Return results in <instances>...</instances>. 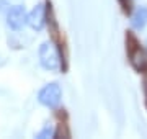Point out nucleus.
I'll return each mask as SVG.
<instances>
[{
	"instance_id": "obj_2",
	"label": "nucleus",
	"mask_w": 147,
	"mask_h": 139,
	"mask_svg": "<svg viewBox=\"0 0 147 139\" xmlns=\"http://www.w3.org/2000/svg\"><path fill=\"white\" fill-rule=\"evenodd\" d=\"M61 100H62V88H61V85L57 82L46 84L41 90L38 92V102L46 108L56 110L61 105Z\"/></svg>"
},
{
	"instance_id": "obj_10",
	"label": "nucleus",
	"mask_w": 147,
	"mask_h": 139,
	"mask_svg": "<svg viewBox=\"0 0 147 139\" xmlns=\"http://www.w3.org/2000/svg\"><path fill=\"white\" fill-rule=\"evenodd\" d=\"M121 2H124V0H121Z\"/></svg>"
},
{
	"instance_id": "obj_7",
	"label": "nucleus",
	"mask_w": 147,
	"mask_h": 139,
	"mask_svg": "<svg viewBox=\"0 0 147 139\" xmlns=\"http://www.w3.org/2000/svg\"><path fill=\"white\" fill-rule=\"evenodd\" d=\"M56 136V131H54L49 124H46L44 128L39 131V133H36V138H39V139H46V138H54Z\"/></svg>"
},
{
	"instance_id": "obj_3",
	"label": "nucleus",
	"mask_w": 147,
	"mask_h": 139,
	"mask_svg": "<svg viewBox=\"0 0 147 139\" xmlns=\"http://www.w3.org/2000/svg\"><path fill=\"white\" fill-rule=\"evenodd\" d=\"M7 25L13 31H20L28 25V11L25 5H13L7 10Z\"/></svg>"
},
{
	"instance_id": "obj_1",
	"label": "nucleus",
	"mask_w": 147,
	"mask_h": 139,
	"mask_svg": "<svg viewBox=\"0 0 147 139\" xmlns=\"http://www.w3.org/2000/svg\"><path fill=\"white\" fill-rule=\"evenodd\" d=\"M38 57H39L41 67L49 72H57L62 67V57L54 41H44L38 49Z\"/></svg>"
},
{
	"instance_id": "obj_4",
	"label": "nucleus",
	"mask_w": 147,
	"mask_h": 139,
	"mask_svg": "<svg viewBox=\"0 0 147 139\" xmlns=\"http://www.w3.org/2000/svg\"><path fill=\"white\" fill-rule=\"evenodd\" d=\"M47 23V8L42 3L33 7V10L28 13V25L34 30V31H41L44 25Z\"/></svg>"
},
{
	"instance_id": "obj_8",
	"label": "nucleus",
	"mask_w": 147,
	"mask_h": 139,
	"mask_svg": "<svg viewBox=\"0 0 147 139\" xmlns=\"http://www.w3.org/2000/svg\"><path fill=\"white\" fill-rule=\"evenodd\" d=\"M61 134H62L64 138H69V136H70V134H69V131L65 129V124H62V123L59 124V129L56 131V136H54V138H59Z\"/></svg>"
},
{
	"instance_id": "obj_6",
	"label": "nucleus",
	"mask_w": 147,
	"mask_h": 139,
	"mask_svg": "<svg viewBox=\"0 0 147 139\" xmlns=\"http://www.w3.org/2000/svg\"><path fill=\"white\" fill-rule=\"evenodd\" d=\"M131 26L137 31H141L147 26V7H139L131 16Z\"/></svg>"
},
{
	"instance_id": "obj_5",
	"label": "nucleus",
	"mask_w": 147,
	"mask_h": 139,
	"mask_svg": "<svg viewBox=\"0 0 147 139\" xmlns=\"http://www.w3.org/2000/svg\"><path fill=\"white\" fill-rule=\"evenodd\" d=\"M129 61H131V65L137 72L147 70V53L139 46H136L132 51H129Z\"/></svg>"
},
{
	"instance_id": "obj_9",
	"label": "nucleus",
	"mask_w": 147,
	"mask_h": 139,
	"mask_svg": "<svg viewBox=\"0 0 147 139\" xmlns=\"http://www.w3.org/2000/svg\"><path fill=\"white\" fill-rule=\"evenodd\" d=\"M7 7H8V3H7V0H0V11L5 10Z\"/></svg>"
}]
</instances>
